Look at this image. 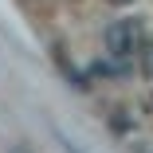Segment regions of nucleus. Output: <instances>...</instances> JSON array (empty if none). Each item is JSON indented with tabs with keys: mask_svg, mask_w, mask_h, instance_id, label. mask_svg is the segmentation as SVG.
<instances>
[{
	"mask_svg": "<svg viewBox=\"0 0 153 153\" xmlns=\"http://www.w3.org/2000/svg\"><path fill=\"white\" fill-rule=\"evenodd\" d=\"M145 32L137 20H114L106 32H102V43H106V55L110 59H134V51L141 47Z\"/></svg>",
	"mask_w": 153,
	"mask_h": 153,
	"instance_id": "f257e3e1",
	"label": "nucleus"
},
{
	"mask_svg": "<svg viewBox=\"0 0 153 153\" xmlns=\"http://www.w3.org/2000/svg\"><path fill=\"white\" fill-rule=\"evenodd\" d=\"M55 137H59V145H63V153H82V149H79V145H75V141L63 134V130H55Z\"/></svg>",
	"mask_w": 153,
	"mask_h": 153,
	"instance_id": "f03ea898",
	"label": "nucleus"
},
{
	"mask_svg": "<svg viewBox=\"0 0 153 153\" xmlns=\"http://www.w3.org/2000/svg\"><path fill=\"white\" fill-rule=\"evenodd\" d=\"M145 75H149V79H153V51H149V55H145Z\"/></svg>",
	"mask_w": 153,
	"mask_h": 153,
	"instance_id": "7ed1b4c3",
	"label": "nucleus"
},
{
	"mask_svg": "<svg viewBox=\"0 0 153 153\" xmlns=\"http://www.w3.org/2000/svg\"><path fill=\"white\" fill-rule=\"evenodd\" d=\"M110 4H134V0H110Z\"/></svg>",
	"mask_w": 153,
	"mask_h": 153,
	"instance_id": "20e7f679",
	"label": "nucleus"
}]
</instances>
